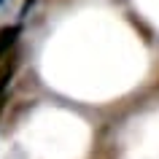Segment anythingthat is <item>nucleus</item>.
Segmentation results:
<instances>
[{"label": "nucleus", "mask_w": 159, "mask_h": 159, "mask_svg": "<svg viewBox=\"0 0 159 159\" xmlns=\"http://www.w3.org/2000/svg\"><path fill=\"white\" fill-rule=\"evenodd\" d=\"M16 70H19V54L11 51L8 57L0 62V113H3V108H6L8 86H11V81H14V75H16Z\"/></svg>", "instance_id": "1"}, {"label": "nucleus", "mask_w": 159, "mask_h": 159, "mask_svg": "<svg viewBox=\"0 0 159 159\" xmlns=\"http://www.w3.org/2000/svg\"><path fill=\"white\" fill-rule=\"evenodd\" d=\"M19 35H22V25H3L0 27V62L14 51Z\"/></svg>", "instance_id": "2"}, {"label": "nucleus", "mask_w": 159, "mask_h": 159, "mask_svg": "<svg viewBox=\"0 0 159 159\" xmlns=\"http://www.w3.org/2000/svg\"><path fill=\"white\" fill-rule=\"evenodd\" d=\"M49 3H51V0H49ZM54 3H59V0H54Z\"/></svg>", "instance_id": "3"}]
</instances>
